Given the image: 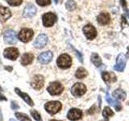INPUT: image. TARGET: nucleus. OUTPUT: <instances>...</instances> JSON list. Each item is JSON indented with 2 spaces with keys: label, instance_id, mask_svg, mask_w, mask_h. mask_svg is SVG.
Here are the masks:
<instances>
[{
  "label": "nucleus",
  "instance_id": "obj_1",
  "mask_svg": "<svg viewBox=\"0 0 129 121\" xmlns=\"http://www.w3.org/2000/svg\"><path fill=\"white\" fill-rule=\"evenodd\" d=\"M56 64H57L58 67L60 69H68L72 65V59L70 57V56H69L66 53L61 54L57 58Z\"/></svg>",
  "mask_w": 129,
  "mask_h": 121
},
{
  "label": "nucleus",
  "instance_id": "obj_2",
  "mask_svg": "<svg viewBox=\"0 0 129 121\" xmlns=\"http://www.w3.org/2000/svg\"><path fill=\"white\" fill-rule=\"evenodd\" d=\"M62 107V105L58 101H52V102H48L44 105V108L47 112L49 114L54 115L57 113Z\"/></svg>",
  "mask_w": 129,
  "mask_h": 121
},
{
  "label": "nucleus",
  "instance_id": "obj_3",
  "mask_svg": "<svg viewBox=\"0 0 129 121\" xmlns=\"http://www.w3.org/2000/svg\"><path fill=\"white\" fill-rule=\"evenodd\" d=\"M34 36V32L30 28H23L19 32L18 37L19 40H21L23 43H27L32 39Z\"/></svg>",
  "mask_w": 129,
  "mask_h": 121
},
{
  "label": "nucleus",
  "instance_id": "obj_4",
  "mask_svg": "<svg viewBox=\"0 0 129 121\" xmlns=\"http://www.w3.org/2000/svg\"><path fill=\"white\" fill-rule=\"evenodd\" d=\"M64 86L58 82H53L48 86L47 90L52 95H59L62 93Z\"/></svg>",
  "mask_w": 129,
  "mask_h": 121
},
{
  "label": "nucleus",
  "instance_id": "obj_5",
  "mask_svg": "<svg viewBox=\"0 0 129 121\" xmlns=\"http://www.w3.org/2000/svg\"><path fill=\"white\" fill-rule=\"evenodd\" d=\"M42 21L44 27H52L56 21V15L52 12H48V13H45L43 15Z\"/></svg>",
  "mask_w": 129,
  "mask_h": 121
},
{
  "label": "nucleus",
  "instance_id": "obj_6",
  "mask_svg": "<svg viewBox=\"0 0 129 121\" xmlns=\"http://www.w3.org/2000/svg\"><path fill=\"white\" fill-rule=\"evenodd\" d=\"M86 92V86L83 83L78 82L74 84L71 88V93L76 97H80Z\"/></svg>",
  "mask_w": 129,
  "mask_h": 121
},
{
  "label": "nucleus",
  "instance_id": "obj_7",
  "mask_svg": "<svg viewBox=\"0 0 129 121\" xmlns=\"http://www.w3.org/2000/svg\"><path fill=\"white\" fill-rule=\"evenodd\" d=\"M126 62H127L126 56L123 53H120L116 59V63L115 66H114V70L119 72H123L125 66H126Z\"/></svg>",
  "mask_w": 129,
  "mask_h": 121
},
{
  "label": "nucleus",
  "instance_id": "obj_8",
  "mask_svg": "<svg viewBox=\"0 0 129 121\" xmlns=\"http://www.w3.org/2000/svg\"><path fill=\"white\" fill-rule=\"evenodd\" d=\"M19 55V50L16 48H7L3 52V56L4 57H6L7 59H9L11 60H15L17 59V57Z\"/></svg>",
  "mask_w": 129,
  "mask_h": 121
},
{
  "label": "nucleus",
  "instance_id": "obj_9",
  "mask_svg": "<svg viewBox=\"0 0 129 121\" xmlns=\"http://www.w3.org/2000/svg\"><path fill=\"white\" fill-rule=\"evenodd\" d=\"M4 42L8 44H14L17 42V36L15 32L13 30H7L3 36Z\"/></svg>",
  "mask_w": 129,
  "mask_h": 121
},
{
  "label": "nucleus",
  "instance_id": "obj_10",
  "mask_svg": "<svg viewBox=\"0 0 129 121\" xmlns=\"http://www.w3.org/2000/svg\"><path fill=\"white\" fill-rule=\"evenodd\" d=\"M83 32L86 37L88 40H94L97 36V31L95 27L91 25V24H86V26L83 27Z\"/></svg>",
  "mask_w": 129,
  "mask_h": 121
},
{
  "label": "nucleus",
  "instance_id": "obj_11",
  "mask_svg": "<svg viewBox=\"0 0 129 121\" xmlns=\"http://www.w3.org/2000/svg\"><path fill=\"white\" fill-rule=\"evenodd\" d=\"M44 84V78L42 75H35L32 78L31 85L35 90H40Z\"/></svg>",
  "mask_w": 129,
  "mask_h": 121
},
{
  "label": "nucleus",
  "instance_id": "obj_12",
  "mask_svg": "<svg viewBox=\"0 0 129 121\" xmlns=\"http://www.w3.org/2000/svg\"><path fill=\"white\" fill-rule=\"evenodd\" d=\"M48 36L45 34H40L36 39L33 44V46L36 48H42L46 45L48 43Z\"/></svg>",
  "mask_w": 129,
  "mask_h": 121
},
{
  "label": "nucleus",
  "instance_id": "obj_13",
  "mask_svg": "<svg viewBox=\"0 0 129 121\" xmlns=\"http://www.w3.org/2000/svg\"><path fill=\"white\" fill-rule=\"evenodd\" d=\"M82 111L79 110V109L77 108H72L70 110V111L68 112L67 117L70 120L72 121H75V120H78L82 118Z\"/></svg>",
  "mask_w": 129,
  "mask_h": 121
},
{
  "label": "nucleus",
  "instance_id": "obj_14",
  "mask_svg": "<svg viewBox=\"0 0 129 121\" xmlns=\"http://www.w3.org/2000/svg\"><path fill=\"white\" fill-rule=\"evenodd\" d=\"M52 56H53L52 52L50 51H47V52H42V53L38 56V60L40 63H41L43 65H46L51 62L52 59Z\"/></svg>",
  "mask_w": 129,
  "mask_h": 121
},
{
  "label": "nucleus",
  "instance_id": "obj_15",
  "mask_svg": "<svg viewBox=\"0 0 129 121\" xmlns=\"http://www.w3.org/2000/svg\"><path fill=\"white\" fill-rule=\"evenodd\" d=\"M36 14V8L33 4H28L25 7L23 12V16L25 18H30L33 17Z\"/></svg>",
  "mask_w": 129,
  "mask_h": 121
},
{
  "label": "nucleus",
  "instance_id": "obj_16",
  "mask_svg": "<svg viewBox=\"0 0 129 121\" xmlns=\"http://www.w3.org/2000/svg\"><path fill=\"white\" fill-rule=\"evenodd\" d=\"M11 16V11L9 8L0 6V19L2 22H6Z\"/></svg>",
  "mask_w": 129,
  "mask_h": 121
},
{
  "label": "nucleus",
  "instance_id": "obj_17",
  "mask_svg": "<svg viewBox=\"0 0 129 121\" xmlns=\"http://www.w3.org/2000/svg\"><path fill=\"white\" fill-rule=\"evenodd\" d=\"M97 20L101 25H107L111 21V16L107 12H102L97 17Z\"/></svg>",
  "mask_w": 129,
  "mask_h": 121
},
{
  "label": "nucleus",
  "instance_id": "obj_18",
  "mask_svg": "<svg viewBox=\"0 0 129 121\" xmlns=\"http://www.w3.org/2000/svg\"><path fill=\"white\" fill-rule=\"evenodd\" d=\"M15 93H16V94L19 95V97H21V99H23L28 105H30V106H33V105H34L33 101L31 100V99L30 98V96L28 95L27 94L22 92V91L20 90L19 89H18V88H15Z\"/></svg>",
  "mask_w": 129,
  "mask_h": 121
},
{
  "label": "nucleus",
  "instance_id": "obj_19",
  "mask_svg": "<svg viewBox=\"0 0 129 121\" xmlns=\"http://www.w3.org/2000/svg\"><path fill=\"white\" fill-rule=\"evenodd\" d=\"M103 79L104 80V82H106L107 83H111L115 82L117 81V78L115 75V74L113 73H109V72H103L102 74Z\"/></svg>",
  "mask_w": 129,
  "mask_h": 121
},
{
  "label": "nucleus",
  "instance_id": "obj_20",
  "mask_svg": "<svg viewBox=\"0 0 129 121\" xmlns=\"http://www.w3.org/2000/svg\"><path fill=\"white\" fill-rule=\"evenodd\" d=\"M106 100L108 103H110L111 105H112L113 107H114L117 111H121V109H122V106H121V104L118 102V101L116 100H114L110 96V95L107 93V95H106Z\"/></svg>",
  "mask_w": 129,
  "mask_h": 121
},
{
  "label": "nucleus",
  "instance_id": "obj_21",
  "mask_svg": "<svg viewBox=\"0 0 129 121\" xmlns=\"http://www.w3.org/2000/svg\"><path fill=\"white\" fill-rule=\"evenodd\" d=\"M34 56L32 53H24L21 58V64L23 66H28L33 62Z\"/></svg>",
  "mask_w": 129,
  "mask_h": 121
},
{
  "label": "nucleus",
  "instance_id": "obj_22",
  "mask_svg": "<svg viewBox=\"0 0 129 121\" xmlns=\"http://www.w3.org/2000/svg\"><path fill=\"white\" fill-rule=\"evenodd\" d=\"M113 96L115 97V99H117L119 100L123 101L126 99V93L124 90H123L122 89H117L114 92H113Z\"/></svg>",
  "mask_w": 129,
  "mask_h": 121
},
{
  "label": "nucleus",
  "instance_id": "obj_23",
  "mask_svg": "<svg viewBox=\"0 0 129 121\" xmlns=\"http://www.w3.org/2000/svg\"><path fill=\"white\" fill-rule=\"evenodd\" d=\"M87 75H88L87 71L85 70L84 68H82V67L78 69V70H77L76 74H75L76 78H79V79H82V78H86Z\"/></svg>",
  "mask_w": 129,
  "mask_h": 121
},
{
  "label": "nucleus",
  "instance_id": "obj_24",
  "mask_svg": "<svg viewBox=\"0 0 129 121\" xmlns=\"http://www.w3.org/2000/svg\"><path fill=\"white\" fill-rule=\"evenodd\" d=\"M91 62L96 67H99L102 65V59L97 53H92L91 55Z\"/></svg>",
  "mask_w": 129,
  "mask_h": 121
},
{
  "label": "nucleus",
  "instance_id": "obj_25",
  "mask_svg": "<svg viewBox=\"0 0 129 121\" xmlns=\"http://www.w3.org/2000/svg\"><path fill=\"white\" fill-rule=\"evenodd\" d=\"M103 115L106 119H108L109 117H111L112 115H114V112L112 111V110L108 107H106L104 108V110L103 111Z\"/></svg>",
  "mask_w": 129,
  "mask_h": 121
},
{
  "label": "nucleus",
  "instance_id": "obj_26",
  "mask_svg": "<svg viewBox=\"0 0 129 121\" xmlns=\"http://www.w3.org/2000/svg\"><path fill=\"white\" fill-rule=\"evenodd\" d=\"M15 116L17 117L20 121H31V119L26 114H23V113H21V112H16Z\"/></svg>",
  "mask_w": 129,
  "mask_h": 121
},
{
  "label": "nucleus",
  "instance_id": "obj_27",
  "mask_svg": "<svg viewBox=\"0 0 129 121\" xmlns=\"http://www.w3.org/2000/svg\"><path fill=\"white\" fill-rule=\"evenodd\" d=\"M66 9L69 11H74L76 9V3L74 1V0H69V1L66 3Z\"/></svg>",
  "mask_w": 129,
  "mask_h": 121
},
{
  "label": "nucleus",
  "instance_id": "obj_28",
  "mask_svg": "<svg viewBox=\"0 0 129 121\" xmlns=\"http://www.w3.org/2000/svg\"><path fill=\"white\" fill-rule=\"evenodd\" d=\"M7 3L9 4L10 6L12 7H17L21 5L23 3V0H7Z\"/></svg>",
  "mask_w": 129,
  "mask_h": 121
},
{
  "label": "nucleus",
  "instance_id": "obj_29",
  "mask_svg": "<svg viewBox=\"0 0 129 121\" xmlns=\"http://www.w3.org/2000/svg\"><path fill=\"white\" fill-rule=\"evenodd\" d=\"M31 115L36 121H42V118H41V116H40V113L38 111H36L35 110H31Z\"/></svg>",
  "mask_w": 129,
  "mask_h": 121
},
{
  "label": "nucleus",
  "instance_id": "obj_30",
  "mask_svg": "<svg viewBox=\"0 0 129 121\" xmlns=\"http://www.w3.org/2000/svg\"><path fill=\"white\" fill-rule=\"evenodd\" d=\"M36 3L40 7H45L51 3V0H36Z\"/></svg>",
  "mask_w": 129,
  "mask_h": 121
},
{
  "label": "nucleus",
  "instance_id": "obj_31",
  "mask_svg": "<svg viewBox=\"0 0 129 121\" xmlns=\"http://www.w3.org/2000/svg\"><path fill=\"white\" fill-rule=\"evenodd\" d=\"M120 3H121V5H122V7L124 8V10L125 11H127V3L125 0H120Z\"/></svg>",
  "mask_w": 129,
  "mask_h": 121
},
{
  "label": "nucleus",
  "instance_id": "obj_32",
  "mask_svg": "<svg viewBox=\"0 0 129 121\" xmlns=\"http://www.w3.org/2000/svg\"><path fill=\"white\" fill-rule=\"evenodd\" d=\"M121 19H122V23H121V25H122V27H123L124 24H127V20H126V19H125L124 16H122Z\"/></svg>",
  "mask_w": 129,
  "mask_h": 121
},
{
  "label": "nucleus",
  "instance_id": "obj_33",
  "mask_svg": "<svg viewBox=\"0 0 129 121\" xmlns=\"http://www.w3.org/2000/svg\"><path fill=\"white\" fill-rule=\"evenodd\" d=\"M12 107H13V109H15V108H18L19 106H18V105H17V106H15V103L13 102V103H12Z\"/></svg>",
  "mask_w": 129,
  "mask_h": 121
},
{
  "label": "nucleus",
  "instance_id": "obj_34",
  "mask_svg": "<svg viewBox=\"0 0 129 121\" xmlns=\"http://www.w3.org/2000/svg\"><path fill=\"white\" fill-rule=\"evenodd\" d=\"M5 69H6V70H8L9 71H11V70H12V68H11V67H5Z\"/></svg>",
  "mask_w": 129,
  "mask_h": 121
},
{
  "label": "nucleus",
  "instance_id": "obj_35",
  "mask_svg": "<svg viewBox=\"0 0 129 121\" xmlns=\"http://www.w3.org/2000/svg\"><path fill=\"white\" fill-rule=\"evenodd\" d=\"M127 56L129 57V47L127 48Z\"/></svg>",
  "mask_w": 129,
  "mask_h": 121
},
{
  "label": "nucleus",
  "instance_id": "obj_36",
  "mask_svg": "<svg viewBox=\"0 0 129 121\" xmlns=\"http://www.w3.org/2000/svg\"><path fill=\"white\" fill-rule=\"evenodd\" d=\"M3 120V118H2V115H1V113H0V121H2Z\"/></svg>",
  "mask_w": 129,
  "mask_h": 121
},
{
  "label": "nucleus",
  "instance_id": "obj_37",
  "mask_svg": "<svg viewBox=\"0 0 129 121\" xmlns=\"http://www.w3.org/2000/svg\"><path fill=\"white\" fill-rule=\"evenodd\" d=\"M2 91H3V89L1 88V86H0V93H1Z\"/></svg>",
  "mask_w": 129,
  "mask_h": 121
},
{
  "label": "nucleus",
  "instance_id": "obj_38",
  "mask_svg": "<svg viewBox=\"0 0 129 121\" xmlns=\"http://www.w3.org/2000/svg\"><path fill=\"white\" fill-rule=\"evenodd\" d=\"M54 1H55L56 3H58V0H54Z\"/></svg>",
  "mask_w": 129,
  "mask_h": 121
},
{
  "label": "nucleus",
  "instance_id": "obj_39",
  "mask_svg": "<svg viewBox=\"0 0 129 121\" xmlns=\"http://www.w3.org/2000/svg\"><path fill=\"white\" fill-rule=\"evenodd\" d=\"M127 11V15H128V16H129V11Z\"/></svg>",
  "mask_w": 129,
  "mask_h": 121
},
{
  "label": "nucleus",
  "instance_id": "obj_40",
  "mask_svg": "<svg viewBox=\"0 0 129 121\" xmlns=\"http://www.w3.org/2000/svg\"><path fill=\"white\" fill-rule=\"evenodd\" d=\"M9 121H15V119H10Z\"/></svg>",
  "mask_w": 129,
  "mask_h": 121
},
{
  "label": "nucleus",
  "instance_id": "obj_41",
  "mask_svg": "<svg viewBox=\"0 0 129 121\" xmlns=\"http://www.w3.org/2000/svg\"><path fill=\"white\" fill-rule=\"evenodd\" d=\"M51 121H57V120H56V119H52Z\"/></svg>",
  "mask_w": 129,
  "mask_h": 121
}]
</instances>
